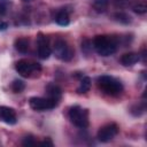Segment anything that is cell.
Instances as JSON below:
<instances>
[{"label":"cell","mask_w":147,"mask_h":147,"mask_svg":"<svg viewBox=\"0 0 147 147\" xmlns=\"http://www.w3.org/2000/svg\"><path fill=\"white\" fill-rule=\"evenodd\" d=\"M94 51L101 56H109L117 49V40L113 36L99 34L95 36L92 41Z\"/></svg>","instance_id":"1"},{"label":"cell","mask_w":147,"mask_h":147,"mask_svg":"<svg viewBox=\"0 0 147 147\" xmlns=\"http://www.w3.org/2000/svg\"><path fill=\"white\" fill-rule=\"evenodd\" d=\"M96 83L99 88L103 93L110 96H117L123 92V84L121 83V80H118L113 76H108V75L99 76L96 78Z\"/></svg>","instance_id":"2"},{"label":"cell","mask_w":147,"mask_h":147,"mask_svg":"<svg viewBox=\"0 0 147 147\" xmlns=\"http://www.w3.org/2000/svg\"><path fill=\"white\" fill-rule=\"evenodd\" d=\"M68 117L70 122L79 129H85L88 126V110L82 108L80 106H72L68 111Z\"/></svg>","instance_id":"3"},{"label":"cell","mask_w":147,"mask_h":147,"mask_svg":"<svg viewBox=\"0 0 147 147\" xmlns=\"http://www.w3.org/2000/svg\"><path fill=\"white\" fill-rule=\"evenodd\" d=\"M15 69L22 77L28 78V77H32L33 75H39L41 71V65L38 62H32L22 59L15 63Z\"/></svg>","instance_id":"4"},{"label":"cell","mask_w":147,"mask_h":147,"mask_svg":"<svg viewBox=\"0 0 147 147\" xmlns=\"http://www.w3.org/2000/svg\"><path fill=\"white\" fill-rule=\"evenodd\" d=\"M53 51H54L55 56L59 60L64 61V62L70 61L75 54L72 47L64 39H56L54 42V49Z\"/></svg>","instance_id":"5"},{"label":"cell","mask_w":147,"mask_h":147,"mask_svg":"<svg viewBox=\"0 0 147 147\" xmlns=\"http://www.w3.org/2000/svg\"><path fill=\"white\" fill-rule=\"evenodd\" d=\"M59 101L51 99V98H40V96H32L29 100V106L36 111H44L51 110L57 106Z\"/></svg>","instance_id":"6"},{"label":"cell","mask_w":147,"mask_h":147,"mask_svg":"<svg viewBox=\"0 0 147 147\" xmlns=\"http://www.w3.org/2000/svg\"><path fill=\"white\" fill-rule=\"evenodd\" d=\"M119 131V127L116 123H108L101 126L96 133V138L100 142H108L113 140Z\"/></svg>","instance_id":"7"},{"label":"cell","mask_w":147,"mask_h":147,"mask_svg":"<svg viewBox=\"0 0 147 147\" xmlns=\"http://www.w3.org/2000/svg\"><path fill=\"white\" fill-rule=\"evenodd\" d=\"M37 47H38V55H39L40 59L46 60V59L49 57V55L52 53V49H51V46H49L48 38L45 34L38 33V37H37Z\"/></svg>","instance_id":"8"},{"label":"cell","mask_w":147,"mask_h":147,"mask_svg":"<svg viewBox=\"0 0 147 147\" xmlns=\"http://www.w3.org/2000/svg\"><path fill=\"white\" fill-rule=\"evenodd\" d=\"M0 121L9 125L16 124L17 116H16L15 110L7 106H0Z\"/></svg>","instance_id":"9"},{"label":"cell","mask_w":147,"mask_h":147,"mask_svg":"<svg viewBox=\"0 0 147 147\" xmlns=\"http://www.w3.org/2000/svg\"><path fill=\"white\" fill-rule=\"evenodd\" d=\"M140 60V55L138 53L134 52H130V53H125L121 56V63L124 67H131L133 64H136L138 61Z\"/></svg>","instance_id":"10"},{"label":"cell","mask_w":147,"mask_h":147,"mask_svg":"<svg viewBox=\"0 0 147 147\" xmlns=\"http://www.w3.org/2000/svg\"><path fill=\"white\" fill-rule=\"evenodd\" d=\"M45 91H46L48 98L54 99V100H56V101H59V100L61 99V96H62V90L60 88V86H57V85L54 84V83L47 84V86L45 87Z\"/></svg>","instance_id":"11"},{"label":"cell","mask_w":147,"mask_h":147,"mask_svg":"<svg viewBox=\"0 0 147 147\" xmlns=\"http://www.w3.org/2000/svg\"><path fill=\"white\" fill-rule=\"evenodd\" d=\"M14 47L17 52L22 53V54H25L28 51H29V47H30V41L28 38L25 37H20L17 38L15 41H14Z\"/></svg>","instance_id":"12"},{"label":"cell","mask_w":147,"mask_h":147,"mask_svg":"<svg viewBox=\"0 0 147 147\" xmlns=\"http://www.w3.org/2000/svg\"><path fill=\"white\" fill-rule=\"evenodd\" d=\"M55 22L61 25V26H65L70 23V18H69V15L65 10H59L55 15Z\"/></svg>","instance_id":"13"},{"label":"cell","mask_w":147,"mask_h":147,"mask_svg":"<svg viewBox=\"0 0 147 147\" xmlns=\"http://www.w3.org/2000/svg\"><path fill=\"white\" fill-rule=\"evenodd\" d=\"M91 84H92V82H91V78L90 77H87V76L83 77L82 80H80V84H79V86L77 88V93L78 94H85V93H87L90 91V88H91Z\"/></svg>","instance_id":"14"},{"label":"cell","mask_w":147,"mask_h":147,"mask_svg":"<svg viewBox=\"0 0 147 147\" xmlns=\"http://www.w3.org/2000/svg\"><path fill=\"white\" fill-rule=\"evenodd\" d=\"M145 111V103H136L130 108V113L133 116H141Z\"/></svg>","instance_id":"15"},{"label":"cell","mask_w":147,"mask_h":147,"mask_svg":"<svg viewBox=\"0 0 147 147\" xmlns=\"http://www.w3.org/2000/svg\"><path fill=\"white\" fill-rule=\"evenodd\" d=\"M132 10L136 13V14H139V15H142L147 11V5L145 1H140V2H137L136 5L132 6Z\"/></svg>","instance_id":"16"},{"label":"cell","mask_w":147,"mask_h":147,"mask_svg":"<svg viewBox=\"0 0 147 147\" xmlns=\"http://www.w3.org/2000/svg\"><path fill=\"white\" fill-rule=\"evenodd\" d=\"M24 88H25V84H24L23 80H20V79L13 80V83H11V90H13L14 93H21V92L24 91Z\"/></svg>","instance_id":"17"},{"label":"cell","mask_w":147,"mask_h":147,"mask_svg":"<svg viewBox=\"0 0 147 147\" xmlns=\"http://www.w3.org/2000/svg\"><path fill=\"white\" fill-rule=\"evenodd\" d=\"M109 5V0H94L93 7L96 11H105Z\"/></svg>","instance_id":"18"},{"label":"cell","mask_w":147,"mask_h":147,"mask_svg":"<svg viewBox=\"0 0 147 147\" xmlns=\"http://www.w3.org/2000/svg\"><path fill=\"white\" fill-rule=\"evenodd\" d=\"M114 17H115V20H116L117 22H119V23H123V24H129V23L131 22V17H130L127 14L123 13V11L116 13V14L114 15Z\"/></svg>","instance_id":"19"},{"label":"cell","mask_w":147,"mask_h":147,"mask_svg":"<svg viewBox=\"0 0 147 147\" xmlns=\"http://www.w3.org/2000/svg\"><path fill=\"white\" fill-rule=\"evenodd\" d=\"M37 142L34 141V139L31 137V136H29V137H25V138H23V140H22V145L23 146H33V145H36Z\"/></svg>","instance_id":"20"},{"label":"cell","mask_w":147,"mask_h":147,"mask_svg":"<svg viewBox=\"0 0 147 147\" xmlns=\"http://www.w3.org/2000/svg\"><path fill=\"white\" fill-rule=\"evenodd\" d=\"M7 7H8V1L0 0V16L5 15L7 13Z\"/></svg>","instance_id":"21"},{"label":"cell","mask_w":147,"mask_h":147,"mask_svg":"<svg viewBox=\"0 0 147 147\" xmlns=\"http://www.w3.org/2000/svg\"><path fill=\"white\" fill-rule=\"evenodd\" d=\"M39 145H42V146H49V147H52V146H53V141L51 140V138H46L44 141L39 142Z\"/></svg>","instance_id":"22"},{"label":"cell","mask_w":147,"mask_h":147,"mask_svg":"<svg viewBox=\"0 0 147 147\" xmlns=\"http://www.w3.org/2000/svg\"><path fill=\"white\" fill-rule=\"evenodd\" d=\"M8 28V23L6 22V21H2V20H0V31H3V30H6Z\"/></svg>","instance_id":"23"}]
</instances>
